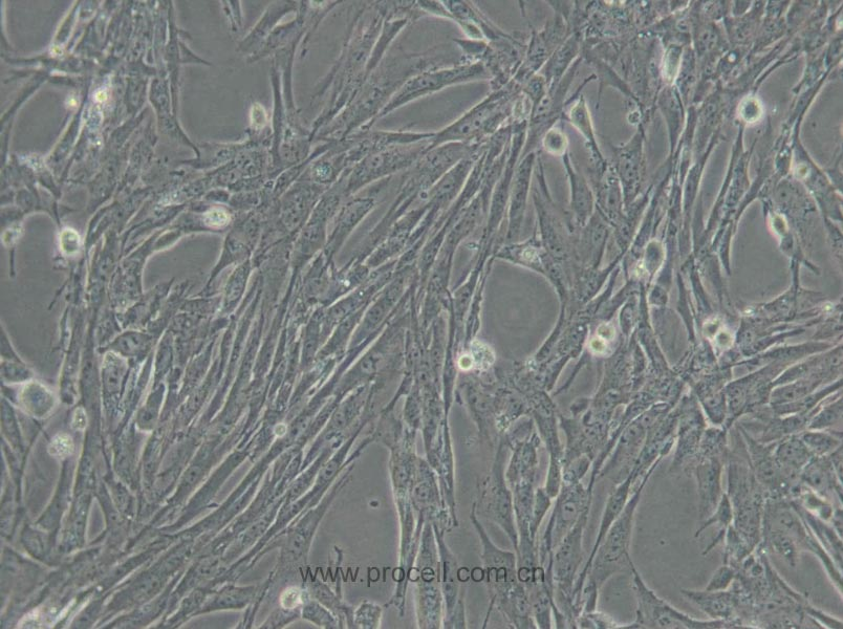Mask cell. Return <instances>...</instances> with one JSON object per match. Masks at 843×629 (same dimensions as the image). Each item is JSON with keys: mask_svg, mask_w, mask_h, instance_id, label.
Listing matches in <instances>:
<instances>
[{"mask_svg": "<svg viewBox=\"0 0 843 629\" xmlns=\"http://www.w3.org/2000/svg\"><path fill=\"white\" fill-rule=\"evenodd\" d=\"M792 501L796 502L809 513L825 520V522L828 523L830 522L834 509L836 507H841L834 506L831 502L826 500L825 497L818 495L803 484Z\"/></svg>", "mask_w": 843, "mask_h": 629, "instance_id": "obj_32", "label": "cell"}, {"mask_svg": "<svg viewBox=\"0 0 843 629\" xmlns=\"http://www.w3.org/2000/svg\"><path fill=\"white\" fill-rule=\"evenodd\" d=\"M678 411L675 453L670 472L691 470L699 453L706 421L694 399L683 402Z\"/></svg>", "mask_w": 843, "mask_h": 629, "instance_id": "obj_14", "label": "cell"}, {"mask_svg": "<svg viewBox=\"0 0 843 629\" xmlns=\"http://www.w3.org/2000/svg\"><path fill=\"white\" fill-rule=\"evenodd\" d=\"M682 596L695 604L709 620L725 621L736 628H745L740 621L741 600L732 587L726 591L681 590Z\"/></svg>", "mask_w": 843, "mask_h": 629, "instance_id": "obj_19", "label": "cell"}, {"mask_svg": "<svg viewBox=\"0 0 843 629\" xmlns=\"http://www.w3.org/2000/svg\"><path fill=\"white\" fill-rule=\"evenodd\" d=\"M659 464L653 466L634 488L628 504L601 541L582 590L580 615L597 611L599 591L603 584L623 568L631 567L633 563L631 545L636 512L643 490Z\"/></svg>", "mask_w": 843, "mask_h": 629, "instance_id": "obj_2", "label": "cell"}, {"mask_svg": "<svg viewBox=\"0 0 843 629\" xmlns=\"http://www.w3.org/2000/svg\"><path fill=\"white\" fill-rule=\"evenodd\" d=\"M309 599V592L297 587H289L280 594L279 605L281 609L301 612L302 607H304Z\"/></svg>", "mask_w": 843, "mask_h": 629, "instance_id": "obj_38", "label": "cell"}, {"mask_svg": "<svg viewBox=\"0 0 843 629\" xmlns=\"http://www.w3.org/2000/svg\"><path fill=\"white\" fill-rule=\"evenodd\" d=\"M86 423H88V420H86L84 410L82 408L77 409L73 417L72 426L76 430H83L86 427Z\"/></svg>", "mask_w": 843, "mask_h": 629, "instance_id": "obj_44", "label": "cell"}, {"mask_svg": "<svg viewBox=\"0 0 843 629\" xmlns=\"http://www.w3.org/2000/svg\"><path fill=\"white\" fill-rule=\"evenodd\" d=\"M593 191L596 210L609 224L618 226L623 219L624 195L614 168L608 165L602 172L596 173Z\"/></svg>", "mask_w": 843, "mask_h": 629, "instance_id": "obj_20", "label": "cell"}, {"mask_svg": "<svg viewBox=\"0 0 843 629\" xmlns=\"http://www.w3.org/2000/svg\"><path fill=\"white\" fill-rule=\"evenodd\" d=\"M49 452L52 457L58 459H66L70 457V455L74 452L73 439L69 435L60 433V435H57L51 442Z\"/></svg>", "mask_w": 843, "mask_h": 629, "instance_id": "obj_39", "label": "cell"}, {"mask_svg": "<svg viewBox=\"0 0 843 629\" xmlns=\"http://www.w3.org/2000/svg\"><path fill=\"white\" fill-rule=\"evenodd\" d=\"M593 493L582 483L562 484L545 533L538 541L539 565L552 580V559L562 539L575 527L578 520L591 509Z\"/></svg>", "mask_w": 843, "mask_h": 629, "instance_id": "obj_9", "label": "cell"}, {"mask_svg": "<svg viewBox=\"0 0 843 629\" xmlns=\"http://www.w3.org/2000/svg\"><path fill=\"white\" fill-rule=\"evenodd\" d=\"M590 511L583 513L575 527L562 539L552 559L554 600L559 613L566 620L567 628H578L573 597L575 583L582 569L583 536Z\"/></svg>", "mask_w": 843, "mask_h": 629, "instance_id": "obj_7", "label": "cell"}, {"mask_svg": "<svg viewBox=\"0 0 843 629\" xmlns=\"http://www.w3.org/2000/svg\"><path fill=\"white\" fill-rule=\"evenodd\" d=\"M647 435V428L637 417L626 426L607 461L604 462L597 481L608 479L615 485L628 477L639 457Z\"/></svg>", "mask_w": 843, "mask_h": 629, "instance_id": "obj_16", "label": "cell"}, {"mask_svg": "<svg viewBox=\"0 0 843 629\" xmlns=\"http://www.w3.org/2000/svg\"><path fill=\"white\" fill-rule=\"evenodd\" d=\"M537 159L536 151L522 157L518 161L509 193V228L508 238L515 240L521 233L527 202L533 182L534 167Z\"/></svg>", "mask_w": 843, "mask_h": 629, "instance_id": "obj_18", "label": "cell"}, {"mask_svg": "<svg viewBox=\"0 0 843 629\" xmlns=\"http://www.w3.org/2000/svg\"><path fill=\"white\" fill-rule=\"evenodd\" d=\"M564 116L583 139H585L595 173L602 172L608 167V163L605 161L599 148L591 112L585 96L577 93L576 97L571 99L570 106L567 111L565 110Z\"/></svg>", "mask_w": 843, "mask_h": 629, "instance_id": "obj_23", "label": "cell"}, {"mask_svg": "<svg viewBox=\"0 0 843 629\" xmlns=\"http://www.w3.org/2000/svg\"><path fill=\"white\" fill-rule=\"evenodd\" d=\"M641 170V140L636 136L630 143L617 149L615 171L626 202L636 193Z\"/></svg>", "mask_w": 843, "mask_h": 629, "instance_id": "obj_25", "label": "cell"}, {"mask_svg": "<svg viewBox=\"0 0 843 629\" xmlns=\"http://www.w3.org/2000/svg\"><path fill=\"white\" fill-rule=\"evenodd\" d=\"M106 99H107V95H106V93H104V92H99V93L96 95V100H97V101H99V102H103V101H105Z\"/></svg>", "mask_w": 843, "mask_h": 629, "instance_id": "obj_46", "label": "cell"}, {"mask_svg": "<svg viewBox=\"0 0 843 629\" xmlns=\"http://www.w3.org/2000/svg\"><path fill=\"white\" fill-rule=\"evenodd\" d=\"M546 153L553 157H564L569 151V139L560 123L554 124L540 140Z\"/></svg>", "mask_w": 843, "mask_h": 629, "instance_id": "obj_34", "label": "cell"}, {"mask_svg": "<svg viewBox=\"0 0 843 629\" xmlns=\"http://www.w3.org/2000/svg\"><path fill=\"white\" fill-rule=\"evenodd\" d=\"M801 483L823 496L834 506L842 507V482L827 457H813L799 475Z\"/></svg>", "mask_w": 843, "mask_h": 629, "instance_id": "obj_21", "label": "cell"}, {"mask_svg": "<svg viewBox=\"0 0 843 629\" xmlns=\"http://www.w3.org/2000/svg\"><path fill=\"white\" fill-rule=\"evenodd\" d=\"M302 617L320 627H337L335 618L317 600L309 599L301 610Z\"/></svg>", "mask_w": 843, "mask_h": 629, "instance_id": "obj_36", "label": "cell"}, {"mask_svg": "<svg viewBox=\"0 0 843 629\" xmlns=\"http://www.w3.org/2000/svg\"><path fill=\"white\" fill-rule=\"evenodd\" d=\"M842 513V507H836L829 522L840 537H842Z\"/></svg>", "mask_w": 843, "mask_h": 629, "instance_id": "obj_43", "label": "cell"}, {"mask_svg": "<svg viewBox=\"0 0 843 629\" xmlns=\"http://www.w3.org/2000/svg\"><path fill=\"white\" fill-rule=\"evenodd\" d=\"M723 546L724 565L731 566L736 570L739 568L744 559H746L754 551L748 542L736 530H734L732 526L729 527L725 535Z\"/></svg>", "mask_w": 843, "mask_h": 629, "instance_id": "obj_31", "label": "cell"}, {"mask_svg": "<svg viewBox=\"0 0 843 629\" xmlns=\"http://www.w3.org/2000/svg\"><path fill=\"white\" fill-rule=\"evenodd\" d=\"M580 51L581 38L579 34L577 32L570 33L539 72L546 79L549 90L555 89L562 78L570 71L573 64L580 58Z\"/></svg>", "mask_w": 843, "mask_h": 629, "instance_id": "obj_24", "label": "cell"}, {"mask_svg": "<svg viewBox=\"0 0 843 629\" xmlns=\"http://www.w3.org/2000/svg\"><path fill=\"white\" fill-rule=\"evenodd\" d=\"M746 445L749 462L756 481L768 497H783L791 501L802 487V483H793L778 464L774 448L776 444H762L752 439L738 427Z\"/></svg>", "mask_w": 843, "mask_h": 629, "instance_id": "obj_13", "label": "cell"}, {"mask_svg": "<svg viewBox=\"0 0 843 629\" xmlns=\"http://www.w3.org/2000/svg\"><path fill=\"white\" fill-rule=\"evenodd\" d=\"M568 21L558 14L542 31H533L524 59L512 80L523 85L543 69L555 50L566 40Z\"/></svg>", "mask_w": 843, "mask_h": 629, "instance_id": "obj_15", "label": "cell"}, {"mask_svg": "<svg viewBox=\"0 0 843 629\" xmlns=\"http://www.w3.org/2000/svg\"><path fill=\"white\" fill-rule=\"evenodd\" d=\"M522 93L513 80L502 89L493 91L457 121L436 133L426 151L447 143H484L506 126L512 115L513 103Z\"/></svg>", "mask_w": 843, "mask_h": 629, "instance_id": "obj_4", "label": "cell"}, {"mask_svg": "<svg viewBox=\"0 0 843 629\" xmlns=\"http://www.w3.org/2000/svg\"><path fill=\"white\" fill-rule=\"evenodd\" d=\"M737 577V570L728 565H723L712 575L706 591H726L732 587Z\"/></svg>", "mask_w": 843, "mask_h": 629, "instance_id": "obj_37", "label": "cell"}, {"mask_svg": "<svg viewBox=\"0 0 843 629\" xmlns=\"http://www.w3.org/2000/svg\"><path fill=\"white\" fill-rule=\"evenodd\" d=\"M729 440L726 461L727 491L732 512V528L753 548L761 545L766 493L756 481L752 471L746 445L737 429Z\"/></svg>", "mask_w": 843, "mask_h": 629, "instance_id": "obj_3", "label": "cell"}, {"mask_svg": "<svg viewBox=\"0 0 843 629\" xmlns=\"http://www.w3.org/2000/svg\"><path fill=\"white\" fill-rule=\"evenodd\" d=\"M64 234H66L69 237L70 241H68V238L62 236V238H61L62 249L70 255L73 254V253H76L79 250V243H80L79 235L73 230H67L66 232H64Z\"/></svg>", "mask_w": 843, "mask_h": 629, "instance_id": "obj_41", "label": "cell"}, {"mask_svg": "<svg viewBox=\"0 0 843 629\" xmlns=\"http://www.w3.org/2000/svg\"><path fill=\"white\" fill-rule=\"evenodd\" d=\"M631 572L637 599L636 619L632 624L624 625L628 629H731V623L716 620H699L691 617L661 599L648 588L634 562Z\"/></svg>", "mask_w": 843, "mask_h": 629, "instance_id": "obj_8", "label": "cell"}, {"mask_svg": "<svg viewBox=\"0 0 843 629\" xmlns=\"http://www.w3.org/2000/svg\"><path fill=\"white\" fill-rule=\"evenodd\" d=\"M229 215L222 209H212L204 216V222L211 228H222L228 225Z\"/></svg>", "mask_w": 843, "mask_h": 629, "instance_id": "obj_40", "label": "cell"}, {"mask_svg": "<svg viewBox=\"0 0 843 629\" xmlns=\"http://www.w3.org/2000/svg\"><path fill=\"white\" fill-rule=\"evenodd\" d=\"M593 461L582 455L564 466H562V484H578L582 483L586 475L591 471Z\"/></svg>", "mask_w": 843, "mask_h": 629, "instance_id": "obj_35", "label": "cell"}, {"mask_svg": "<svg viewBox=\"0 0 843 629\" xmlns=\"http://www.w3.org/2000/svg\"><path fill=\"white\" fill-rule=\"evenodd\" d=\"M842 446L838 447L832 453L828 455V458L833 466V469L838 476V479L842 482ZM843 483V482H842Z\"/></svg>", "mask_w": 843, "mask_h": 629, "instance_id": "obj_42", "label": "cell"}, {"mask_svg": "<svg viewBox=\"0 0 843 629\" xmlns=\"http://www.w3.org/2000/svg\"><path fill=\"white\" fill-rule=\"evenodd\" d=\"M415 568L417 618L420 628H443L444 599L440 582V561L434 527L426 522L422 531Z\"/></svg>", "mask_w": 843, "mask_h": 629, "instance_id": "obj_6", "label": "cell"}, {"mask_svg": "<svg viewBox=\"0 0 843 629\" xmlns=\"http://www.w3.org/2000/svg\"><path fill=\"white\" fill-rule=\"evenodd\" d=\"M768 554L782 558L789 567L796 568L801 550L786 532L774 528H763L760 545Z\"/></svg>", "mask_w": 843, "mask_h": 629, "instance_id": "obj_28", "label": "cell"}, {"mask_svg": "<svg viewBox=\"0 0 843 629\" xmlns=\"http://www.w3.org/2000/svg\"><path fill=\"white\" fill-rule=\"evenodd\" d=\"M470 522L477 532L482 547L481 557L490 598L484 627L492 611L496 609L513 628H536L527 590L518 580L516 553L503 550L494 544L480 522L475 502L471 507Z\"/></svg>", "mask_w": 843, "mask_h": 629, "instance_id": "obj_1", "label": "cell"}, {"mask_svg": "<svg viewBox=\"0 0 843 629\" xmlns=\"http://www.w3.org/2000/svg\"><path fill=\"white\" fill-rule=\"evenodd\" d=\"M509 447L504 436L497 442L494 460L485 479L479 486L478 513L500 527L507 535L514 552L518 548V534L515 524L513 494L506 480Z\"/></svg>", "mask_w": 843, "mask_h": 629, "instance_id": "obj_5", "label": "cell"}, {"mask_svg": "<svg viewBox=\"0 0 843 629\" xmlns=\"http://www.w3.org/2000/svg\"><path fill=\"white\" fill-rule=\"evenodd\" d=\"M434 527L440 561V582L444 599L443 628H467L465 589L459 562L445 541L446 530L438 525Z\"/></svg>", "mask_w": 843, "mask_h": 629, "instance_id": "obj_12", "label": "cell"}, {"mask_svg": "<svg viewBox=\"0 0 843 629\" xmlns=\"http://www.w3.org/2000/svg\"><path fill=\"white\" fill-rule=\"evenodd\" d=\"M842 423V398L824 406H819L811 419L808 428L810 430H829Z\"/></svg>", "mask_w": 843, "mask_h": 629, "instance_id": "obj_33", "label": "cell"}, {"mask_svg": "<svg viewBox=\"0 0 843 629\" xmlns=\"http://www.w3.org/2000/svg\"><path fill=\"white\" fill-rule=\"evenodd\" d=\"M803 522L813 533L821 547H823L842 571V537H840L830 523L806 511L796 502L790 501Z\"/></svg>", "mask_w": 843, "mask_h": 629, "instance_id": "obj_27", "label": "cell"}, {"mask_svg": "<svg viewBox=\"0 0 843 629\" xmlns=\"http://www.w3.org/2000/svg\"><path fill=\"white\" fill-rule=\"evenodd\" d=\"M564 163L570 185L571 208L576 224L585 227L595 210V195L588 179L575 166L570 151L561 158Z\"/></svg>", "mask_w": 843, "mask_h": 629, "instance_id": "obj_22", "label": "cell"}, {"mask_svg": "<svg viewBox=\"0 0 843 629\" xmlns=\"http://www.w3.org/2000/svg\"><path fill=\"white\" fill-rule=\"evenodd\" d=\"M479 80H491V75L482 62H467L455 67L420 73L407 80L396 95L383 108L380 116H385L422 97L440 92L449 86Z\"/></svg>", "mask_w": 843, "mask_h": 629, "instance_id": "obj_11", "label": "cell"}, {"mask_svg": "<svg viewBox=\"0 0 843 629\" xmlns=\"http://www.w3.org/2000/svg\"><path fill=\"white\" fill-rule=\"evenodd\" d=\"M727 459L718 455H698L694 473L699 497V520L704 522L717 509L724 494L723 475Z\"/></svg>", "mask_w": 843, "mask_h": 629, "instance_id": "obj_17", "label": "cell"}, {"mask_svg": "<svg viewBox=\"0 0 843 629\" xmlns=\"http://www.w3.org/2000/svg\"><path fill=\"white\" fill-rule=\"evenodd\" d=\"M774 455L788 480L793 483H801L799 475L813 458L812 453L799 438V435L788 437L776 443Z\"/></svg>", "mask_w": 843, "mask_h": 629, "instance_id": "obj_26", "label": "cell"}, {"mask_svg": "<svg viewBox=\"0 0 843 629\" xmlns=\"http://www.w3.org/2000/svg\"><path fill=\"white\" fill-rule=\"evenodd\" d=\"M253 118H254V126L255 127H263L266 123V113L264 112V108L262 106H255L253 108Z\"/></svg>", "mask_w": 843, "mask_h": 629, "instance_id": "obj_45", "label": "cell"}, {"mask_svg": "<svg viewBox=\"0 0 843 629\" xmlns=\"http://www.w3.org/2000/svg\"><path fill=\"white\" fill-rule=\"evenodd\" d=\"M763 528H774L786 532L796 542L801 552H809L818 558L834 587L842 594V571L820 546L810 529L803 522L787 498L768 497L764 508Z\"/></svg>", "mask_w": 843, "mask_h": 629, "instance_id": "obj_10", "label": "cell"}, {"mask_svg": "<svg viewBox=\"0 0 843 629\" xmlns=\"http://www.w3.org/2000/svg\"><path fill=\"white\" fill-rule=\"evenodd\" d=\"M799 438H801L813 457H827V455L842 446V430L837 429H807L799 435Z\"/></svg>", "mask_w": 843, "mask_h": 629, "instance_id": "obj_30", "label": "cell"}, {"mask_svg": "<svg viewBox=\"0 0 843 629\" xmlns=\"http://www.w3.org/2000/svg\"><path fill=\"white\" fill-rule=\"evenodd\" d=\"M733 522V512L732 507L729 501V498L724 492L721 501L715 510L704 522L700 523V527L695 533V537H699L709 528L715 527L717 528L718 532L715 537L710 542V545L704 550L703 556L708 555L713 549L717 548L719 545H723V541L725 535L732 525Z\"/></svg>", "mask_w": 843, "mask_h": 629, "instance_id": "obj_29", "label": "cell"}]
</instances>
